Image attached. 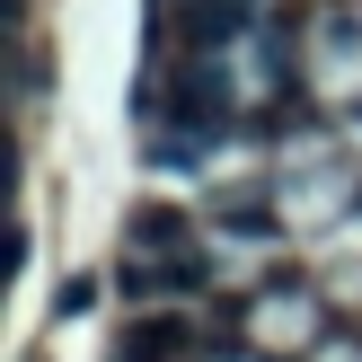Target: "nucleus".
Masks as SVG:
<instances>
[{
    "mask_svg": "<svg viewBox=\"0 0 362 362\" xmlns=\"http://www.w3.org/2000/svg\"><path fill=\"white\" fill-rule=\"evenodd\" d=\"M124 362H186V327H177V318H141V327L124 336Z\"/></svg>",
    "mask_w": 362,
    "mask_h": 362,
    "instance_id": "obj_1",
    "label": "nucleus"
},
{
    "mask_svg": "<svg viewBox=\"0 0 362 362\" xmlns=\"http://www.w3.org/2000/svg\"><path fill=\"white\" fill-rule=\"evenodd\" d=\"M141 239H151L159 257H177V247H186V221H177L168 204H151V212H133V247H141ZM177 265H186V257H177Z\"/></svg>",
    "mask_w": 362,
    "mask_h": 362,
    "instance_id": "obj_2",
    "label": "nucleus"
}]
</instances>
